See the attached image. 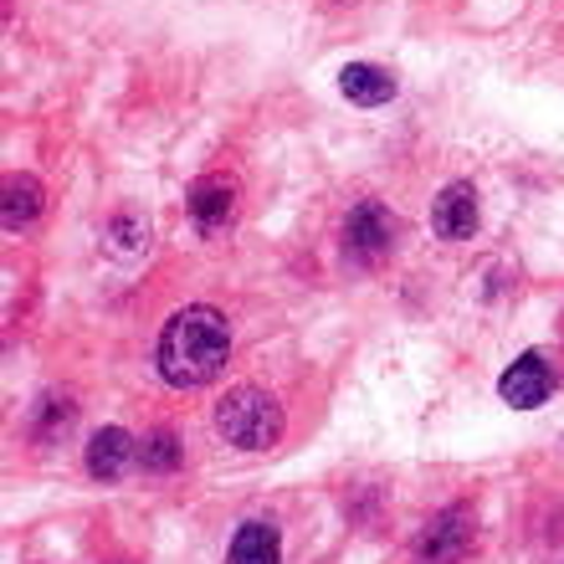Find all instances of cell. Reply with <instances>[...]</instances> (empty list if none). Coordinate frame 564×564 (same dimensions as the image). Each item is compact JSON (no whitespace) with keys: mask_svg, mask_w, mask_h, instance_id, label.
I'll use <instances>...</instances> for the list:
<instances>
[{"mask_svg":"<svg viewBox=\"0 0 564 564\" xmlns=\"http://www.w3.org/2000/svg\"><path fill=\"white\" fill-rule=\"evenodd\" d=\"M104 241H108V252H113V257H139L149 247V221H144V216L119 210V216L104 226Z\"/></svg>","mask_w":564,"mask_h":564,"instance_id":"obj_12","label":"cell"},{"mask_svg":"<svg viewBox=\"0 0 564 564\" xmlns=\"http://www.w3.org/2000/svg\"><path fill=\"white\" fill-rule=\"evenodd\" d=\"M139 467H144V473H175L180 467L175 431H149L144 442H139Z\"/></svg>","mask_w":564,"mask_h":564,"instance_id":"obj_13","label":"cell"},{"mask_svg":"<svg viewBox=\"0 0 564 564\" xmlns=\"http://www.w3.org/2000/svg\"><path fill=\"white\" fill-rule=\"evenodd\" d=\"M226 564H282V539L272 523L252 519L241 523L237 539H231V550H226Z\"/></svg>","mask_w":564,"mask_h":564,"instance_id":"obj_10","label":"cell"},{"mask_svg":"<svg viewBox=\"0 0 564 564\" xmlns=\"http://www.w3.org/2000/svg\"><path fill=\"white\" fill-rule=\"evenodd\" d=\"M134 462H139V442L123 426L93 431V442H88V473L98 477V482H119V477L129 473Z\"/></svg>","mask_w":564,"mask_h":564,"instance_id":"obj_8","label":"cell"},{"mask_svg":"<svg viewBox=\"0 0 564 564\" xmlns=\"http://www.w3.org/2000/svg\"><path fill=\"white\" fill-rule=\"evenodd\" d=\"M42 180L31 175H11L6 180V200H0V221H6V231H21V226H31L36 216H42Z\"/></svg>","mask_w":564,"mask_h":564,"instance_id":"obj_11","label":"cell"},{"mask_svg":"<svg viewBox=\"0 0 564 564\" xmlns=\"http://www.w3.org/2000/svg\"><path fill=\"white\" fill-rule=\"evenodd\" d=\"M431 231H436L442 241H473V231H477L473 180H452V185L436 195V206H431Z\"/></svg>","mask_w":564,"mask_h":564,"instance_id":"obj_6","label":"cell"},{"mask_svg":"<svg viewBox=\"0 0 564 564\" xmlns=\"http://www.w3.org/2000/svg\"><path fill=\"white\" fill-rule=\"evenodd\" d=\"M550 390H554V370L539 355H519L503 370V380H498V395H503L508 405H519V411L544 405V401H550Z\"/></svg>","mask_w":564,"mask_h":564,"instance_id":"obj_7","label":"cell"},{"mask_svg":"<svg viewBox=\"0 0 564 564\" xmlns=\"http://www.w3.org/2000/svg\"><path fill=\"white\" fill-rule=\"evenodd\" d=\"M67 426H73V401H67V395H46V401L36 405V442H52V436H62Z\"/></svg>","mask_w":564,"mask_h":564,"instance_id":"obj_14","label":"cell"},{"mask_svg":"<svg viewBox=\"0 0 564 564\" xmlns=\"http://www.w3.org/2000/svg\"><path fill=\"white\" fill-rule=\"evenodd\" d=\"M339 88H344V98H349V104L380 108V104H390V98H395V77H390L386 67H375V62H349V67L339 73Z\"/></svg>","mask_w":564,"mask_h":564,"instance_id":"obj_9","label":"cell"},{"mask_svg":"<svg viewBox=\"0 0 564 564\" xmlns=\"http://www.w3.org/2000/svg\"><path fill=\"white\" fill-rule=\"evenodd\" d=\"M473 539H477V519L467 503H452L442 508L436 519L421 529L416 539V554L426 564H462L467 554H473Z\"/></svg>","mask_w":564,"mask_h":564,"instance_id":"obj_3","label":"cell"},{"mask_svg":"<svg viewBox=\"0 0 564 564\" xmlns=\"http://www.w3.org/2000/svg\"><path fill=\"white\" fill-rule=\"evenodd\" d=\"M390 247H395V216H390L380 200H359V206L344 216V252L370 268V262L390 257Z\"/></svg>","mask_w":564,"mask_h":564,"instance_id":"obj_4","label":"cell"},{"mask_svg":"<svg viewBox=\"0 0 564 564\" xmlns=\"http://www.w3.org/2000/svg\"><path fill=\"white\" fill-rule=\"evenodd\" d=\"M185 210H191V221L200 237H216V231H226L231 216H237V185L226 175H200L191 191H185Z\"/></svg>","mask_w":564,"mask_h":564,"instance_id":"obj_5","label":"cell"},{"mask_svg":"<svg viewBox=\"0 0 564 564\" xmlns=\"http://www.w3.org/2000/svg\"><path fill=\"white\" fill-rule=\"evenodd\" d=\"M216 431H221L226 446H237V452H268L282 436V405L272 401L268 390L237 386L216 401Z\"/></svg>","mask_w":564,"mask_h":564,"instance_id":"obj_2","label":"cell"},{"mask_svg":"<svg viewBox=\"0 0 564 564\" xmlns=\"http://www.w3.org/2000/svg\"><path fill=\"white\" fill-rule=\"evenodd\" d=\"M226 359H231V328L216 308H180L154 344V365L175 390L210 386L226 370Z\"/></svg>","mask_w":564,"mask_h":564,"instance_id":"obj_1","label":"cell"}]
</instances>
